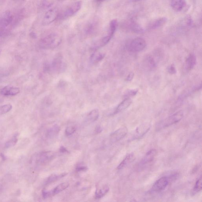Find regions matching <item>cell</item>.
<instances>
[{
    "instance_id": "obj_1",
    "label": "cell",
    "mask_w": 202,
    "mask_h": 202,
    "mask_svg": "<svg viewBox=\"0 0 202 202\" xmlns=\"http://www.w3.org/2000/svg\"><path fill=\"white\" fill-rule=\"evenodd\" d=\"M61 41V37L58 34L51 33L40 40L39 46L43 49H53L60 44Z\"/></svg>"
},
{
    "instance_id": "obj_2",
    "label": "cell",
    "mask_w": 202,
    "mask_h": 202,
    "mask_svg": "<svg viewBox=\"0 0 202 202\" xmlns=\"http://www.w3.org/2000/svg\"><path fill=\"white\" fill-rule=\"evenodd\" d=\"M183 115V113L182 111H179L175 113L158 123L157 127L158 129L167 128L178 123L182 119Z\"/></svg>"
},
{
    "instance_id": "obj_3",
    "label": "cell",
    "mask_w": 202,
    "mask_h": 202,
    "mask_svg": "<svg viewBox=\"0 0 202 202\" xmlns=\"http://www.w3.org/2000/svg\"><path fill=\"white\" fill-rule=\"evenodd\" d=\"M82 5L81 1L75 2L62 13L59 14L57 19H65L72 16L80 10Z\"/></svg>"
},
{
    "instance_id": "obj_4",
    "label": "cell",
    "mask_w": 202,
    "mask_h": 202,
    "mask_svg": "<svg viewBox=\"0 0 202 202\" xmlns=\"http://www.w3.org/2000/svg\"><path fill=\"white\" fill-rule=\"evenodd\" d=\"M146 42L143 38H135L130 45V51L132 52H138L143 51L146 47Z\"/></svg>"
},
{
    "instance_id": "obj_5",
    "label": "cell",
    "mask_w": 202,
    "mask_h": 202,
    "mask_svg": "<svg viewBox=\"0 0 202 202\" xmlns=\"http://www.w3.org/2000/svg\"><path fill=\"white\" fill-rule=\"evenodd\" d=\"M59 14L58 11L56 8L50 9L45 14L42 20V25L44 26L50 25L57 19Z\"/></svg>"
},
{
    "instance_id": "obj_6",
    "label": "cell",
    "mask_w": 202,
    "mask_h": 202,
    "mask_svg": "<svg viewBox=\"0 0 202 202\" xmlns=\"http://www.w3.org/2000/svg\"><path fill=\"white\" fill-rule=\"evenodd\" d=\"M170 182L168 177H163L158 179L154 184L152 188L153 191L159 192L165 190Z\"/></svg>"
},
{
    "instance_id": "obj_7",
    "label": "cell",
    "mask_w": 202,
    "mask_h": 202,
    "mask_svg": "<svg viewBox=\"0 0 202 202\" xmlns=\"http://www.w3.org/2000/svg\"><path fill=\"white\" fill-rule=\"evenodd\" d=\"M128 133V129L126 127H123L117 130L110 135V139L112 142H117L121 139Z\"/></svg>"
},
{
    "instance_id": "obj_8",
    "label": "cell",
    "mask_w": 202,
    "mask_h": 202,
    "mask_svg": "<svg viewBox=\"0 0 202 202\" xmlns=\"http://www.w3.org/2000/svg\"><path fill=\"white\" fill-rule=\"evenodd\" d=\"M14 16L10 11H6L0 17V29H3L12 23Z\"/></svg>"
},
{
    "instance_id": "obj_9",
    "label": "cell",
    "mask_w": 202,
    "mask_h": 202,
    "mask_svg": "<svg viewBox=\"0 0 202 202\" xmlns=\"http://www.w3.org/2000/svg\"><path fill=\"white\" fill-rule=\"evenodd\" d=\"M157 151L155 149H153L149 150L140 162L139 165L142 166L151 162L154 160Z\"/></svg>"
},
{
    "instance_id": "obj_10",
    "label": "cell",
    "mask_w": 202,
    "mask_h": 202,
    "mask_svg": "<svg viewBox=\"0 0 202 202\" xmlns=\"http://www.w3.org/2000/svg\"><path fill=\"white\" fill-rule=\"evenodd\" d=\"M20 90L19 88L16 87L6 86L1 89L0 93L1 95L5 96H15L20 93Z\"/></svg>"
},
{
    "instance_id": "obj_11",
    "label": "cell",
    "mask_w": 202,
    "mask_h": 202,
    "mask_svg": "<svg viewBox=\"0 0 202 202\" xmlns=\"http://www.w3.org/2000/svg\"><path fill=\"white\" fill-rule=\"evenodd\" d=\"M55 154L52 152H44L38 156V161L41 163L48 162L54 157Z\"/></svg>"
},
{
    "instance_id": "obj_12",
    "label": "cell",
    "mask_w": 202,
    "mask_h": 202,
    "mask_svg": "<svg viewBox=\"0 0 202 202\" xmlns=\"http://www.w3.org/2000/svg\"><path fill=\"white\" fill-rule=\"evenodd\" d=\"M167 21L168 20L166 18L164 17L159 18L153 20L148 25V29L154 30L158 29L165 25Z\"/></svg>"
},
{
    "instance_id": "obj_13",
    "label": "cell",
    "mask_w": 202,
    "mask_h": 202,
    "mask_svg": "<svg viewBox=\"0 0 202 202\" xmlns=\"http://www.w3.org/2000/svg\"><path fill=\"white\" fill-rule=\"evenodd\" d=\"M150 129V126L149 125H142L137 128L134 132L133 139H139L141 138L144 135L147 133Z\"/></svg>"
},
{
    "instance_id": "obj_14",
    "label": "cell",
    "mask_w": 202,
    "mask_h": 202,
    "mask_svg": "<svg viewBox=\"0 0 202 202\" xmlns=\"http://www.w3.org/2000/svg\"><path fill=\"white\" fill-rule=\"evenodd\" d=\"M132 101L130 98H126L118 105L116 109L114 114H118L127 109L132 104Z\"/></svg>"
},
{
    "instance_id": "obj_15",
    "label": "cell",
    "mask_w": 202,
    "mask_h": 202,
    "mask_svg": "<svg viewBox=\"0 0 202 202\" xmlns=\"http://www.w3.org/2000/svg\"><path fill=\"white\" fill-rule=\"evenodd\" d=\"M196 57L193 54H190L186 59V64L187 69L191 70L194 69L196 64Z\"/></svg>"
},
{
    "instance_id": "obj_16",
    "label": "cell",
    "mask_w": 202,
    "mask_h": 202,
    "mask_svg": "<svg viewBox=\"0 0 202 202\" xmlns=\"http://www.w3.org/2000/svg\"><path fill=\"white\" fill-rule=\"evenodd\" d=\"M133 158V154H128L118 166L117 169L118 170L123 169L125 167L127 166L128 164H129L131 162H132Z\"/></svg>"
},
{
    "instance_id": "obj_17",
    "label": "cell",
    "mask_w": 202,
    "mask_h": 202,
    "mask_svg": "<svg viewBox=\"0 0 202 202\" xmlns=\"http://www.w3.org/2000/svg\"><path fill=\"white\" fill-rule=\"evenodd\" d=\"M69 184L68 182H65L60 184L58 186H56L53 191L52 192L53 195L59 194L62 191L65 190L69 187Z\"/></svg>"
},
{
    "instance_id": "obj_18",
    "label": "cell",
    "mask_w": 202,
    "mask_h": 202,
    "mask_svg": "<svg viewBox=\"0 0 202 202\" xmlns=\"http://www.w3.org/2000/svg\"><path fill=\"white\" fill-rule=\"evenodd\" d=\"M99 117V112L98 109H95L91 111L88 114L87 119L89 121L94 122L96 121L98 119Z\"/></svg>"
},
{
    "instance_id": "obj_19",
    "label": "cell",
    "mask_w": 202,
    "mask_h": 202,
    "mask_svg": "<svg viewBox=\"0 0 202 202\" xmlns=\"http://www.w3.org/2000/svg\"><path fill=\"white\" fill-rule=\"evenodd\" d=\"M145 66L149 69H152L156 67V63L152 56H146L145 60Z\"/></svg>"
},
{
    "instance_id": "obj_20",
    "label": "cell",
    "mask_w": 202,
    "mask_h": 202,
    "mask_svg": "<svg viewBox=\"0 0 202 202\" xmlns=\"http://www.w3.org/2000/svg\"><path fill=\"white\" fill-rule=\"evenodd\" d=\"M105 55L103 53H95L92 54L90 58L91 62L93 63H96L104 59Z\"/></svg>"
},
{
    "instance_id": "obj_21",
    "label": "cell",
    "mask_w": 202,
    "mask_h": 202,
    "mask_svg": "<svg viewBox=\"0 0 202 202\" xmlns=\"http://www.w3.org/2000/svg\"><path fill=\"white\" fill-rule=\"evenodd\" d=\"M118 26V21L116 20H113L109 24L108 35L112 37L116 30Z\"/></svg>"
},
{
    "instance_id": "obj_22",
    "label": "cell",
    "mask_w": 202,
    "mask_h": 202,
    "mask_svg": "<svg viewBox=\"0 0 202 202\" xmlns=\"http://www.w3.org/2000/svg\"><path fill=\"white\" fill-rule=\"evenodd\" d=\"M109 190V188L108 186H105L103 187L98 190L95 193V196L98 199H100L103 197L108 192Z\"/></svg>"
},
{
    "instance_id": "obj_23",
    "label": "cell",
    "mask_w": 202,
    "mask_h": 202,
    "mask_svg": "<svg viewBox=\"0 0 202 202\" xmlns=\"http://www.w3.org/2000/svg\"><path fill=\"white\" fill-rule=\"evenodd\" d=\"M66 175V173L62 174L59 175L55 174L52 175L50 177H49L48 179H47L46 182V184H51L55 182L59 179L63 177Z\"/></svg>"
},
{
    "instance_id": "obj_24",
    "label": "cell",
    "mask_w": 202,
    "mask_h": 202,
    "mask_svg": "<svg viewBox=\"0 0 202 202\" xmlns=\"http://www.w3.org/2000/svg\"><path fill=\"white\" fill-rule=\"evenodd\" d=\"M59 130H60V128L58 126L56 125L53 126L47 132V136L51 138L55 137L59 133Z\"/></svg>"
},
{
    "instance_id": "obj_25",
    "label": "cell",
    "mask_w": 202,
    "mask_h": 202,
    "mask_svg": "<svg viewBox=\"0 0 202 202\" xmlns=\"http://www.w3.org/2000/svg\"><path fill=\"white\" fill-rule=\"evenodd\" d=\"M131 28L132 31L135 33H141L144 32L143 28L139 24L135 22H132L131 24Z\"/></svg>"
},
{
    "instance_id": "obj_26",
    "label": "cell",
    "mask_w": 202,
    "mask_h": 202,
    "mask_svg": "<svg viewBox=\"0 0 202 202\" xmlns=\"http://www.w3.org/2000/svg\"><path fill=\"white\" fill-rule=\"evenodd\" d=\"M12 105L8 104L0 107V115L8 113L12 109Z\"/></svg>"
},
{
    "instance_id": "obj_27",
    "label": "cell",
    "mask_w": 202,
    "mask_h": 202,
    "mask_svg": "<svg viewBox=\"0 0 202 202\" xmlns=\"http://www.w3.org/2000/svg\"><path fill=\"white\" fill-rule=\"evenodd\" d=\"M202 176H200L194 186V190L195 192H199L201 191L202 188Z\"/></svg>"
},
{
    "instance_id": "obj_28",
    "label": "cell",
    "mask_w": 202,
    "mask_h": 202,
    "mask_svg": "<svg viewBox=\"0 0 202 202\" xmlns=\"http://www.w3.org/2000/svg\"><path fill=\"white\" fill-rule=\"evenodd\" d=\"M17 142L18 139L17 138L16 136H14V137L12 139L10 140L9 141L6 142L5 146H6V148H7L12 147V146L15 145Z\"/></svg>"
},
{
    "instance_id": "obj_29",
    "label": "cell",
    "mask_w": 202,
    "mask_h": 202,
    "mask_svg": "<svg viewBox=\"0 0 202 202\" xmlns=\"http://www.w3.org/2000/svg\"><path fill=\"white\" fill-rule=\"evenodd\" d=\"M76 130V129L75 127H72V126L68 127L66 129V136H70L75 133Z\"/></svg>"
},
{
    "instance_id": "obj_30",
    "label": "cell",
    "mask_w": 202,
    "mask_h": 202,
    "mask_svg": "<svg viewBox=\"0 0 202 202\" xmlns=\"http://www.w3.org/2000/svg\"><path fill=\"white\" fill-rule=\"evenodd\" d=\"M168 70L169 74H175L176 72H177L176 68L173 64H172V65H171L170 66H168Z\"/></svg>"
},
{
    "instance_id": "obj_31",
    "label": "cell",
    "mask_w": 202,
    "mask_h": 202,
    "mask_svg": "<svg viewBox=\"0 0 202 202\" xmlns=\"http://www.w3.org/2000/svg\"><path fill=\"white\" fill-rule=\"evenodd\" d=\"M42 195H43V198L46 199V198L49 197L50 196L53 195V194L52 191H47L44 190V191H42Z\"/></svg>"
},
{
    "instance_id": "obj_32",
    "label": "cell",
    "mask_w": 202,
    "mask_h": 202,
    "mask_svg": "<svg viewBox=\"0 0 202 202\" xmlns=\"http://www.w3.org/2000/svg\"><path fill=\"white\" fill-rule=\"evenodd\" d=\"M87 169L88 168L87 167L82 165H78L76 168V170L78 172H85L87 171Z\"/></svg>"
},
{
    "instance_id": "obj_33",
    "label": "cell",
    "mask_w": 202,
    "mask_h": 202,
    "mask_svg": "<svg viewBox=\"0 0 202 202\" xmlns=\"http://www.w3.org/2000/svg\"><path fill=\"white\" fill-rule=\"evenodd\" d=\"M137 92V90H130L127 92L126 96H134L136 95Z\"/></svg>"
},
{
    "instance_id": "obj_34",
    "label": "cell",
    "mask_w": 202,
    "mask_h": 202,
    "mask_svg": "<svg viewBox=\"0 0 202 202\" xmlns=\"http://www.w3.org/2000/svg\"><path fill=\"white\" fill-rule=\"evenodd\" d=\"M134 76V74L132 72L130 73V74L128 75L127 76V78H126V80L128 81V82H130V81H132V79H133Z\"/></svg>"
},
{
    "instance_id": "obj_35",
    "label": "cell",
    "mask_w": 202,
    "mask_h": 202,
    "mask_svg": "<svg viewBox=\"0 0 202 202\" xmlns=\"http://www.w3.org/2000/svg\"><path fill=\"white\" fill-rule=\"evenodd\" d=\"M60 152L62 153H69V152L68 151L66 148L64 147L63 146H61L60 148Z\"/></svg>"
},
{
    "instance_id": "obj_36",
    "label": "cell",
    "mask_w": 202,
    "mask_h": 202,
    "mask_svg": "<svg viewBox=\"0 0 202 202\" xmlns=\"http://www.w3.org/2000/svg\"><path fill=\"white\" fill-rule=\"evenodd\" d=\"M102 131V129L100 126H97L95 129V132L97 133H101Z\"/></svg>"
},
{
    "instance_id": "obj_37",
    "label": "cell",
    "mask_w": 202,
    "mask_h": 202,
    "mask_svg": "<svg viewBox=\"0 0 202 202\" xmlns=\"http://www.w3.org/2000/svg\"><path fill=\"white\" fill-rule=\"evenodd\" d=\"M30 35L31 36V37H32V38H37V35H36V34L35 33H30Z\"/></svg>"
},
{
    "instance_id": "obj_38",
    "label": "cell",
    "mask_w": 202,
    "mask_h": 202,
    "mask_svg": "<svg viewBox=\"0 0 202 202\" xmlns=\"http://www.w3.org/2000/svg\"><path fill=\"white\" fill-rule=\"evenodd\" d=\"M106 1V0H96V2H103V1Z\"/></svg>"
},
{
    "instance_id": "obj_39",
    "label": "cell",
    "mask_w": 202,
    "mask_h": 202,
    "mask_svg": "<svg viewBox=\"0 0 202 202\" xmlns=\"http://www.w3.org/2000/svg\"><path fill=\"white\" fill-rule=\"evenodd\" d=\"M132 1L133 2H139V1H141V0H132Z\"/></svg>"
},
{
    "instance_id": "obj_40",
    "label": "cell",
    "mask_w": 202,
    "mask_h": 202,
    "mask_svg": "<svg viewBox=\"0 0 202 202\" xmlns=\"http://www.w3.org/2000/svg\"><path fill=\"white\" fill-rule=\"evenodd\" d=\"M184 1V0H171V1Z\"/></svg>"
},
{
    "instance_id": "obj_41",
    "label": "cell",
    "mask_w": 202,
    "mask_h": 202,
    "mask_svg": "<svg viewBox=\"0 0 202 202\" xmlns=\"http://www.w3.org/2000/svg\"><path fill=\"white\" fill-rule=\"evenodd\" d=\"M58 1H65V0H58Z\"/></svg>"
}]
</instances>
